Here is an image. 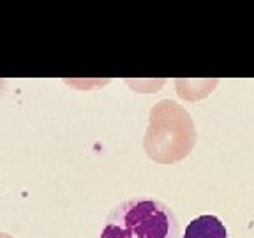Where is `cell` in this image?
Masks as SVG:
<instances>
[{"label": "cell", "mask_w": 254, "mask_h": 238, "mask_svg": "<svg viewBox=\"0 0 254 238\" xmlns=\"http://www.w3.org/2000/svg\"><path fill=\"white\" fill-rule=\"evenodd\" d=\"M180 224L173 208L161 199L136 196L110 210L99 238H180Z\"/></svg>", "instance_id": "cell-1"}, {"label": "cell", "mask_w": 254, "mask_h": 238, "mask_svg": "<svg viewBox=\"0 0 254 238\" xmlns=\"http://www.w3.org/2000/svg\"><path fill=\"white\" fill-rule=\"evenodd\" d=\"M182 238H228V230L215 215H199L187 224Z\"/></svg>", "instance_id": "cell-2"}]
</instances>
